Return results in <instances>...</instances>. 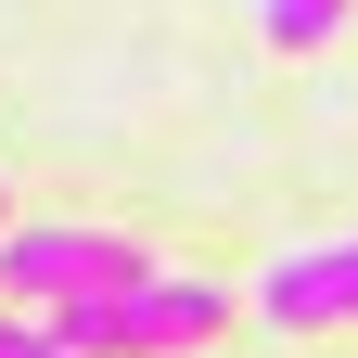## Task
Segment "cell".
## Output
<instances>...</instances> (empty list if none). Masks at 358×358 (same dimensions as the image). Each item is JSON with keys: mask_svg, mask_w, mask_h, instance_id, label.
<instances>
[{"mask_svg": "<svg viewBox=\"0 0 358 358\" xmlns=\"http://www.w3.org/2000/svg\"><path fill=\"white\" fill-rule=\"evenodd\" d=\"M38 333L64 358H192L231 333V294L192 282V268H154L141 294H77V307H38Z\"/></svg>", "mask_w": 358, "mask_h": 358, "instance_id": "1", "label": "cell"}, {"mask_svg": "<svg viewBox=\"0 0 358 358\" xmlns=\"http://www.w3.org/2000/svg\"><path fill=\"white\" fill-rule=\"evenodd\" d=\"M154 243L103 231V217H13L0 231V307H77V294H141Z\"/></svg>", "mask_w": 358, "mask_h": 358, "instance_id": "2", "label": "cell"}, {"mask_svg": "<svg viewBox=\"0 0 358 358\" xmlns=\"http://www.w3.org/2000/svg\"><path fill=\"white\" fill-rule=\"evenodd\" d=\"M256 320H268V333H333V320H358V243L282 256V268L256 282Z\"/></svg>", "mask_w": 358, "mask_h": 358, "instance_id": "3", "label": "cell"}, {"mask_svg": "<svg viewBox=\"0 0 358 358\" xmlns=\"http://www.w3.org/2000/svg\"><path fill=\"white\" fill-rule=\"evenodd\" d=\"M358 13V0H256V26H268V52H320V38Z\"/></svg>", "mask_w": 358, "mask_h": 358, "instance_id": "4", "label": "cell"}, {"mask_svg": "<svg viewBox=\"0 0 358 358\" xmlns=\"http://www.w3.org/2000/svg\"><path fill=\"white\" fill-rule=\"evenodd\" d=\"M0 358H64V345H52V333H38V320H26V307H0Z\"/></svg>", "mask_w": 358, "mask_h": 358, "instance_id": "5", "label": "cell"}, {"mask_svg": "<svg viewBox=\"0 0 358 358\" xmlns=\"http://www.w3.org/2000/svg\"><path fill=\"white\" fill-rule=\"evenodd\" d=\"M0 231H13V192H0Z\"/></svg>", "mask_w": 358, "mask_h": 358, "instance_id": "6", "label": "cell"}]
</instances>
